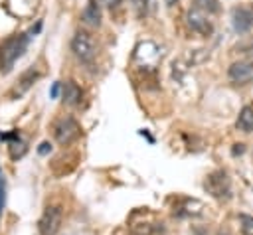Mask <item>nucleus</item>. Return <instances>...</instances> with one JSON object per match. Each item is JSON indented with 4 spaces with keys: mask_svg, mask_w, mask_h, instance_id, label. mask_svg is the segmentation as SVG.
<instances>
[{
    "mask_svg": "<svg viewBox=\"0 0 253 235\" xmlns=\"http://www.w3.org/2000/svg\"><path fill=\"white\" fill-rule=\"evenodd\" d=\"M30 38L32 36H28V34H16V36H10L8 39H4V43L0 45V73L12 71L14 63L24 55Z\"/></svg>",
    "mask_w": 253,
    "mask_h": 235,
    "instance_id": "obj_1",
    "label": "nucleus"
},
{
    "mask_svg": "<svg viewBox=\"0 0 253 235\" xmlns=\"http://www.w3.org/2000/svg\"><path fill=\"white\" fill-rule=\"evenodd\" d=\"M204 190L217 201H229L231 199V180L225 170H213L204 180Z\"/></svg>",
    "mask_w": 253,
    "mask_h": 235,
    "instance_id": "obj_2",
    "label": "nucleus"
},
{
    "mask_svg": "<svg viewBox=\"0 0 253 235\" xmlns=\"http://www.w3.org/2000/svg\"><path fill=\"white\" fill-rule=\"evenodd\" d=\"M51 130H53V138H55V142H57V144H61V146L71 144V142H73V140H77V138H79V134H81L79 124H77V120H75L71 115L59 117V118L53 122Z\"/></svg>",
    "mask_w": 253,
    "mask_h": 235,
    "instance_id": "obj_3",
    "label": "nucleus"
},
{
    "mask_svg": "<svg viewBox=\"0 0 253 235\" xmlns=\"http://www.w3.org/2000/svg\"><path fill=\"white\" fill-rule=\"evenodd\" d=\"M71 51L75 53L77 59H81L83 63H89L97 55V43H95L93 36H89L87 32L79 30L71 38Z\"/></svg>",
    "mask_w": 253,
    "mask_h": 235,
    "instance_id": "obj_4",
    "label": "nucleus"
},
{
    "mask_svg": "<svg viewBox=\"0 0 253 235\" xmlns=\"http://www.w3.org/2000/svg\"><path fill=\"white\" fill-rule=\"evenodd\" d=\"M61 207L59 205H47L42 213V217L38 219V231L40 235H55L59 231L61 225Z\"/></svg>",
    "mask_w": 253,
    "mask_h": 235,
    "instance_id": "obj_5",
    "label": "nucleus"
},
{
    "mask_svg": "<svg viewBox=\"0 0 253 235\" xmlns=\"http://www.w3.org/2000/svg\"><path fill=\"white\" fill-rule=\"evenodd\" d=\"M227 77L233 85H247L253 81V61L237 59L227 67Z\"/></svg>",
    "mask_w": 253,
    "mask_h": 235,
    "instance_id": "obj_6",
    "label": "nucleus"
},
{
    "mask_svg": "<svg viewBox=\"0 0 253 235\" xmlns=\"http://www.w3.org/2000/svg\"><path fill=\"white\" fill-rule=\"evenodd\" d=\"M231 24L237 34L253 30V4H239L231 10Z\"/></svg>",
    "mask_w": 253,
    "mask_h": 235,
    "instance_id": "obj_7",
    "label": "nucleus"
},
{
    "mask_svg": "<svg viewBox=\"0 0 253 235\" xmlns=\"http://www.w3.org/2000/svg\"><path fill=\"white\" fill-rule=\"evenodd\" d=\"M186 20H188V26H190L196 34L206 36V38H210V36L213 34V24H211V20H210L208 14H204V12L196 10V8H190Z\"/></svg>",
    "mask_w": 253,
    "mask_h": 235,
    "instance_id": "obj_8",
    "label": "nucleus"
},
{
    "mask_svg": "<svg viewBox=\"0 0 253 235\" xmlns=\"http://www.w3.org/2000/svg\"><path fill=\"white\" fill-rule=\"evenodd\" d=\"M40 77V71L36 69V67H30V69H26L22 75H20V79L16 81V85H14V89H12V97H20V95H24L34 83H36V79Z\"/></svg>",
    "mask_w": 253,
    "mask_h": 235,
    "instance_id": "obj_9",
    "label": "nucleus"
},
{
    "mask_svg": "<svg viewBox=\"0 0 253 235\" xmlns=\"http://www.w3.org/2000/svg\"><path fill=\"white\" fill-rule=\"evenodd\" d=\"M61 99L65 105H79L83 99V91L75 81H65L61 85Z\"/></svg>",
    "mask_w": 253,
    "mask_h": 235,
    "instance_id": "obj_10",
    "label": "nucleus"
},
{
    "mask_svg": "<svg viewBox=\"0 0 253 235\" xmlns=\"http://www.w3.org/2000/svg\"><path fill=\"white\" fill-rule=\"evenodd\" d=\"M81 18H83V22H85L87 26L99 28V26H101V18H103L99 2H97V0H87V6H85V10H83Z\"/></svg>",
    "mask_w": 253,
    "mask_h": 235,
    "instance_id": "obj_11",
    "label": "nucleus"
},
{
    "mask_svg": "<svg viewBox=\"0 0 253 235\" xmlns=\"http://www.w3.org/2000/svg\"><path fill=\"white\" fill-rule=\"evenodd\" d=\"M235 126H237V130H241L245 134L253 132V103L241 107V111L237 115V120H235Z\"/></svg>",
    "mask_w": 253,
    "mask_h": 235,
    "instance_id": "obj_12",
    "label": "nucleus"
},
{
    "mask_svg": "<svg viewBox=\"0 0 253 235\" xmlns=\"http://www.w3.org/2000/svg\"><path fill=\"white\" fill-rule=\"evenodd\" d=\"M132 235H162L164 229L158 223H150V221H138L130 227Z\"/></svg>",
    "mask_w": 253,
    "mask_h": 235,
    "instance_id": "obj_13",
    "label": "nucleus"
},
{
    "mask_svg": "<svg viewBox=\"0 0 253 235\" xmlns=\"http://www.w3.org/2000/svg\"><path fill=\"white\" fill-rule=\"evenodd\" d=\"M130 2H132V10H134V14H136L138 20L148 18L154 12V6H156L154 0H130Z\"/></svg>",
    "mask_w": 253,
    "mask_h": 235,
    "instance_id": "obj_14",
    "label": "nucleus"
},
{
    "mask_svg": "<svg viewBox=\"0 0 253 235\" xmlns=\"http://www.w3.org/2000/svg\"><path fill=\"white\" fill-rule=\"evenodd\" d=\"M192 8L211 16V14H217L219 12V2L217 0H192Z\"/></svg>",
    "mask_w": 253,
    "mask_h": 235,
    "instance_id": "obj_15",
    "label": "nucleus"
},
{
    "mask_svg": "<svg viewBox=\"0 0 253 235\" xmlns=\"http://www.w3.org/2000/svg\"><path fill=\"white\" fill-rule=\"evenodd\" d=\"M26 152H28V146H26V142H24L22 138H18V140H14V142L8 144V154H10L12 160L22 158Z\"/></svg>",
    "mask_w": 253,
    "mask_h": 235,
    "instance_id": "obj_16",
    "label": "nucleus"
},
{
    "mask_svg": "<svg viewBox=\"0 0 253 235\" xmlns=\"http://www.w3.org/2000/svg\"><path fill=\"white\" fill-rule=\"evenodd\" d=\"M239 229H241V235H253V215L239 213Z\"/></svg>",
    "mask_w": 253,
    "mask_h": 235,
    "instance_id": "obj_17",
    "label": "nucleus"
},
{
    "mask_svg": "<svg viewBox=\"0 0 253 235\" xmlns=\"http://www.w3.org/2000/svg\"><path fill=\"white\" fill-rule=\"evenodd\" d=\"M4 207H6V180H4V174L0 170V217H2Z\"/></svg>",
    "mask_w": 253,
    "mask_h": 235,
    "instance_id": "obj_18",
    "label": "nucleus"
},
{
    "mask_svg": "<svg viewBox=\"0 0 253 235\" xmlns=\"http://www.w3.org/2000/svg\"><path fill=\"white\" fill-rule=\"evenodd\" d=\"M18 138H20L18 130H12V132H0V140H6V142H14V140H18Z\"/></svg>",
    "mask_w": 253,
    "mask_h": 235,
    "instance_id": "obj_19",
    "label": "nucleus"
},
{
    "mask_svg": "<svg viewBox=\"0 0 253 235\" xmlns=\"http://www.w3.org/2000/svg\"><path fill=\"white\" fill-rule=\"evenodd\" d=\"M51 152V144L47 142V140H43L40 146H38V154H42V156H45V154H49Z\"/></svg>",
    "mask_w": 253,
    "mask_h": 235,
    "instance_id": "obj_20",
    "label": "nucleus"
},
{
    "mask_svg": "<svg viewBox=\"0 0 253 235\" xmlns=\"http://www.w3.org/2000/svg\"><path fill=\"white\" fill-rule=\"evenodd\" d=\"M59 87H61V83H59V81H55V83L51 85V91H49V97H53V99H55V97H57V93H59Z\"/></svg>",
    "mask_w": 253,
    "mask_h": 235,
    "instance_id": "obj_21",
    "label": "nucleus"
},
{
    "mask_svg": "<svg viewBox=\"0 0 253 235\" xmlns=\"http://www.w3.org/2000/svg\"><path fill=\"white\" fill-rule=\"evenodd\" d=\"M121 2H123V0H103V4L109 6V8H117Z\"/></svg>",
    "mask_w": 253,
    "mask_h": 235,
    "instance_id": "obj_22",
    "label": "nucleus"
},
{
    "mask_svg": "<svg viewBox=\"0 0 253 235\" xmlns=\"http://www.w3.org/2000/svg\"><path fill=\"white\" fill-rule=\"evenodd\" d=\"M243 150H245V144H235V148H233V156L243 154Z\"/></svg>",
    "mask_w": 253,
    "mask_h": 235,
    "instance_id": "obj_23",
    "label": "nucleus"
},
{
    "mask_svg": "<svg viewBox=\"0 0 253 235\" xmlns=\"http://www.w3.org/2000/svg\"><path fill=\"white\" fill-rule=\"evenodd\" d=\"M140 134H142V136H146V138H148V142H154V138H152V136H150L146 130H140Z\"/></svg>",
    "mask_w": 253,
    "mask_h": 235,
    "instance_id": "obj_24",
    "label": "nucleus"
},
{
    "mask_svg": "<svg viewBox=\"0 0 253 235\" xmlns=\"http://www.w3.org/2000/svg\"><path fill=\"white\" fill-rule=\"evenodd\" d=\"M164 2H166V6H174L178 0H164Z\"/></svg>",
    "mask_w": 253,
    "mask_h": 235,
    "instance_id": "obj_25",
    "label": "nucleus"
},
{
    "mask_svg": "<svg viewBox=\"0 0 253 235\" xmlns=\"http://www.w3.org/2000/svg\"><path fill=\"white\" fill-rule=\"evenodd\" d=\"M162 235H164V233H162Z\"/></svg>",
    "mask_w": 253,
    "mask_h": 235,
    "instance_id": "obj_26",
    "label": "nucleus"
}]
</instances>
